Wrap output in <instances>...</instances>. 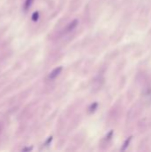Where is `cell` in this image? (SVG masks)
Listing matches in <instances>:
<instances>
[{"mask_svg":"<svg viewBox=\"0 0 151 152\" xmlns=\"http://www.w3.org/2000/svg\"><path fill=\"white\" fill-rule=\"evenodd\" d=\"M96 107H97V103H94V104H92V106L90 107V111L92 112V111H94V110H95V109H96Z\"/></svg>","mask_w":151,"mask_h":152,"instance_id":"obj_5","label":"cell"},{"mask_svg":"<svg viewBox=\"0 0 151 152\" xmlns=\"http://www.w3.org/2000/svg\"><path fill=\"white\" fill-rule=\"evenodd\" d=\"M33 1H34V0H26V1H25V4H24V10L27 11L30 6H31Z\"/></svg>","mask_w":151,"mask_h":152,"instance_id":"obj_3","label":"cell"},{"mask_svg":"<svg viewBox=\"0 0 151 152\" xmlns=\"http://www.w3.org/2000/svg\"><path fill=\"white\" fill-rule=\"evenodd\" d=\"M62 67H58V68H56V69H54L50 74H49V79H51V80H53V79H55L60 74V72H62Z\"/></svg>","mask_w":151,"mask_h":152,"instance_id":"obj_2","label":"cell"},{"mask_svg":"<svg viewBox=\"0 0 151 152\" xmlns=\"http://www.w3.org/2000/svg\"><path fill=\"white\" fill-rule=\"evenodd\" d=\"M38 17H39V13L38 12H35L32 15V20L34 21H37L38 20Z\"/></svg>","mask_w":151,"mask_h":152,"instance_id":"obj_4","label":"cell"},{"mask_svg":"<svg viewBox=\"0 0 151 152\" xmlns=\"http://www.w3.org/2000/svg\"><path fill=\"white\" fill-rule=\"evenodd\" d=\"M32 148H23L22 150H31Z\"/></svg>","mask_w":151,"mask_h":152,"instance_id":"obj_6","label":"cell"},{"mask_svg":"<svg viewBox=\"0 0 151 152\" xmlns=\"http://www.w3.org/2000/svg\"><path fill=\"white\" fill-rule=\"evenodd\" d=\"M77 24H78V21H77V20L72 21H71L70 23H69V24L67 25V27L63 29L62 33H63V34H68V33L73 31V30L77 28Z\"/></svg>","mask_w":151,"mask_h":152,"instance_id":"obj_1","label":"cell"}]
</instances>
